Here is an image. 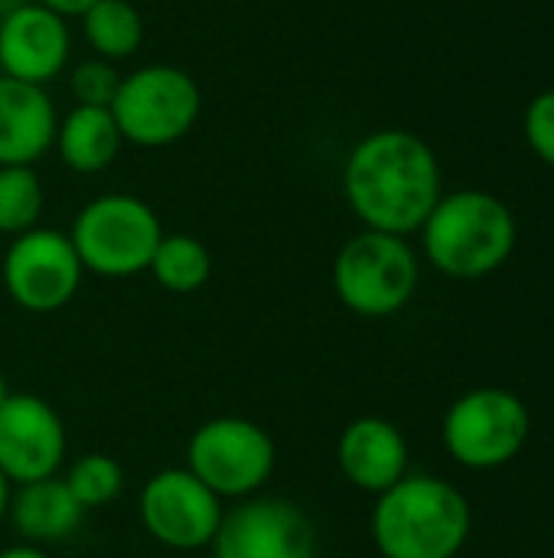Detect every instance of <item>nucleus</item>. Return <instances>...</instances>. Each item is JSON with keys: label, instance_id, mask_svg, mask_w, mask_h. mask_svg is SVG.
I'll list each match as a JSON object with an SVG mask.
<instances>
[{"label": "nucleus", "instance_id": "nucleus-16", "mask_svg": "<svg viewBox=\"0 0 554 558\" xmlns=\"http://www.w3.org/2000/svg\"><path fill=\"white\" fill-rule=\"evenodd\" d=\"M85 513L88 510L72 497V490L65 487L62 477H46V481L16 487V494H10V507H7L10 526L29 546L65 543L82 526Z\"/></svg>", "mask_w": 554, "mask_h": 558}, {"label": "nucleus", "instance_id": "nucleus-9", "mask_svg": "<svg viewBox=\"0 0 554 558\" xmlns=\"http://www.w3.org/2000/svg\"><path fill=\"white\" fill-rule=\"evenodd\" d=\"M82 262L69 235L56 229H29L16 235L3 255V288L10 301L29 314H56L82 288Z\"/></svg>", "mask_w": 554, "mask_h": 558}, {"label": "nucleus", "instance_id": "nucleus-8", "mask_svg": "<svg viewBox=\"0 0 554 558\" xmlns=\"http://www.w3.org/2000/svg\"><path fill=\"white\" fill-rule=\"evenodd\" d=\"M529 409L509 389H473L460 396L444 415V448L470 471H493L509 464L529 441Z\"/></svg>", "mask_w": 554, "mask_h": 558}, {"label": "nucleus", "instance_id": "nucleus-27", "mask_svg": "<svg viewBox=\"0 0 554 558\" xmlns=\"http://www.w3.org/2000/svg\"><path fill=\"white\" fill-rule=\"evenodd\" d=\"M7 396H10V386H7V376L0 373V405L7 402Z\"/></svg>", "mask_w": 554, "mask_h": 558}, {"label": "nucleus", "instance_id": "nucleus-19", "mask_svg": "<svg viewBox=\"0 0 554 558\" xmlns=\"http://www.w3.org/2000/svg\"><path fill=\"white\" fill-rule=\"evenodd\" d=\"M147 271L153 275V281L163 291H170V294H193V291H199L209 281L212 255H209V248L196 235L173 232V235L160 239Z\"/></svg>", "mask_w": 554, "mask_h": 558}, {"label": "nucleus", "instance_id": "nucleus-17", "mask_svg": "<svg viewBox=\"0 0 554 558\" xmlns=\"http://www.w3.org/2000/svg\"><path fill=\"white\" fill-rule=\"evenodd\" d=\"M124 137L114 124L111 108L75 105L56 128V150L62 163L75 173H98L114 163Z\"/></svg>", "mask_w": 554, "mask_h": 558}, {"label": "nucleus", "instance_id": "nucleus-15", "mask_svg": "<svg viewBox=\"0 0 554 558\" xmlns=\"http://www.w3.org/2000/svg\"><path fill=\"white\" fill-rule=\"evenodd\" d=\"M56 108L39 85L0 75V167H33L56 144Z\"/></svg>", "mask_w": 554, "mask_h": 558}, {"label": "nucleus", "instance_id": "nucleus-12", "mask_svg": "<svg viewBox=\"0 0 554 558\" xmlns=\"http://www.w3.org/2000/svg\"><path fill=\"white\" fill-rule=\"evenodd\" d=\"M65 448V425L46 399L29 392L7 396L0 405V474L10 487L56 477Z\"/></svg>", "mask_w": 554, "mask_h": 558}, {"label": "nucleus", "instance_id": "nucleus-10", "mask_svg": "<svg viewBox=\"0 0 554 558\" xmlns=\"http://www.w3.org/2000/svg\"><path fill=\"white\" fill-rule=\"evenodd\" d=\"M147 536L173 553H199L212 546L222 523V500L186 468L157 471L137 500Z\"/></svg>", "mask_w": 554, "mask_h": 558}, {"label": "nucleus", "instance_id": "nucleus-23", "mask_svg": "<svg viewBox=\"0 0 554 558\" xmlns=\"http://www.w3.org/2000/svg\"><path fill=\"white\" fill-rule=\"evenodd\" d=\"M522 131H526V144L529 150L542 160L554 167V88L549 92H539L526 114H522Z\"/></svg>", "mask_w": 554, "mask_h": 558}, {"label": "nucleus", "instance_id": "nucleus-24", "mask_svg": "<svg viewBox=\"0 0 554 558\" xmlns=\"http://www.w3.org/2000/svg\"><path fill=\"white\" fill-rule=\"evenodd\" d=\"M36 3H42V7H49L52 13H59V16H82L91 3H98V0H36Z\"/></svg>", "mask_w": 554, "mask_h": 558}, {"label": "nucleus", "instance_id": "nucleus-3", "mask_svg": "<svg viewBox=\"0 0 554 558\" xmlns=\"http://www.w3.org/2000/svg\"><path fill=\"white\" fill-rule=\"evenodd\" d=\"M418 232L428 262L441 275L460 281L500 271L513 258L519 239L513 209L487 190H457L441 196Z\"/></svg>", "mask_w": 554, "mask_h": 558}, {"label": "nucleus", "instance_id": "nucleus-7", "mask_svg": "<svg viewBox=\"0 0 554 558\" xmlns=\"http://www.w3.org/2000/svg\"><path fill=\"white\" fill-rule=\"evenodd\" d=\"M278 451L271 435L248 418L222 415L202 422L186 445V471L219 500H248L274 474Z\"/></svg>", "mask_w": 554, "mask_h": 558}, {"label": "nucleus", "instance_id": "nucleus-5", "mask_svg": "<svg viewBox=\"0 0 554 558\" xmlns=\"http://www.w3.org/2000/svg\"><path fill=\"white\" fill-rule=\"evenodd\" d=\"M418 255L402 235L359 232L333 258V291L359 317L398 314L418 288Z\"/></svg>", "mask_w": 554, "mask_h": 558}, {"label": "nucleus", "instance_id": "nucleus-20", "mask_svg": "<svg viewBox=\"0 0 554 558\" xmlns=\"http://www.w3.org/2000/svg\"><path fill=\"white\" fill-rule=\"evenodd\" d=\"M46 206L42 183L33 167H0V235H23L39 226Z\"/></svg>", "mask_w": 554, "mask_h": 558}, {"label": "nucleus", "instance_id": "nucleus-2", "mask_svg": "<svg viewBox=\"0 0 554 558\" xmlns=\"http://www.w3.org/2000/svg\"><path fill=\"white\" fill-rule=\"evenodd\" d=\"M467 536V497L431 474H405L372 507V539L382 558H457Z\"/></svg>", "mask_w": 554, "mask_h": 558}, {"label": "nucleus", "instance_id": "nucleus-13", "mask_svg": "<svg viewBox=\"0 0 554 558\" xmlns=\"http://www.w3.org/2000/svg\"><path fill=\"white\" fill-rule=\"evenodd\" d=\"M72 33L65 16L26 0L0 16V75L46 88L69 65Z\"/></svg>", "mask_w": 554, "mask_h": 558}, {"label": "nucleus", "instance_id": "nucleus-14", "mask_svg": "<svg viewBox=\"0 0 554 558\" xmlns=\"http://www.w3.org/2000/svg\"><path fill=\"white\" fill-rule=\"evenodd\" d=\"M336 464L356 490L379 497L408 474V441L389 418L362 415L343 428Z\"/></svg>", "mask_w": 554, "mask_h": 558}, {"label": "nucleus", "instance_id": "nucleus-11", "mask_svg": "<svg viewBox=\"0 0 554 558\" xmlns=\"http://www.w3.org/2000/svg\"><path fill=\"white\" fill-rule=\"evenodd\" d=\"M212 558H317V526L291 500L248 497L222 513Z\"/></svg>", "mask_w": 554, "mask_h": 558}, {"label": "nucleus", "instance_id": "nucleus-22", "mask_svg": "<svg viewBox=\"0 0 554 558\" xmlns=\"http://www.w3.org/2000/svg\"><path fill=\"white\" fill-rule=\"evenodd\" d=\"M121 88V72L114 69V62L108 59H85L69 72V92L75 98V105H88V108H111L114 95Z\"/></svg>", "mask_w": 554, "mask_h": 558}, {"label": "nucleus", "instance_id": "nucleus-1", "mask_svg": "<svg viewBox=\"0 0 554 558\" xmlns=\"http://www.w3.org/2000/svg\"><path fill=\"white\" fill-rule=\"evenodd\" d=\"M343 196L366 229L405 239L444 196L438 154L405 128H379L349 150Z\"/></svg>", "mask_w": 554, "mask_h": 558}, {"label": "nucleus", "instance_id": "nucleus-6", "mask_svg": "<svg viewBox=\"0 0 554 558\" xmlns=\"http://www.w3.org/2000/svg\"><path fill=\"white\" fill-rule=\"evenodd\" d=\"M202 111V92L196 78L180 65H140L121 75V88L111 101L114 124L127 144L170 147L183 141Z\"/></svg>", "mask_w": 554, "mask_h": 558}, {"label": "nucleus", "instance_id": "nucleus-4", "mask_svg": "<svg viewBox=\"0 0 554 558\" xmlns=\"http://www.w3.org/2000/svg\"><path fill=\"white\" fill-rule=\"evenodd\" d=\"M160 239V216L131 193L95 196L78 209L69 232L82 268L98 278H134L147 271Z\"/></svg>", "mask_w": 554, "mask_h": 558}, {"label": "nucleus", "instance_id": "nucleus-26", "mask_svg": "<svg viewBox=\"0 0 554 558\" xmlns=\"http://www.w3.org/2000/svg\"><path fill=\"white\" fill-rule=\"evenodd\" d=\"M7 507H10V481L0 474V520L7 517Z\"/></svg>", "mask_w": 554, "mask_h": 558}, {"label": "nucleus", "instance_id": "nucleus-21", "mask_svg": "<svg viewBox=\"0 0 554 558\" xmlns=\"http://www.w3.org/2000/svg\"><path fill=\"white\" fill-rule=\"evenodd\" d=\"M62 481H65V487L72 490V497L85 510L108 507L124 490V471H121V464L111 454H101V451H88L78 461H72V468L65 471Z\"/></svg>", "mask_w": 554, "mask_h": 558}, {"label": "nucleus", "instance_id": "nucleus-18", "mask_svg": "<svg viewBox=\"0 0 554 558\" xmlns=\"http://www.w3.org/2000/svg\"><path fill=\"white\" fill-rule=\"evenodd\" d=\"M82 29L98 59L118 62L140 49L144 16L131 0H98L82 13Z\"/></svg>", "mask_w": 554, "mask_h": 558}, {"label": "nucleus", "instance_id": "nucleus-25", "mask_svg": "<svg viewBox=\"0 0 554 558\" xmlns=\"http://www.w3.org/2000/svg\"><path fill=\"white\" fill-rule=\"evenodd\" d=\"M0 558H52L42 546H29V543H20V546H10V549H0Z\"/></svg>", "mask_w": 554, "mask_h": 558}]
</instances>
